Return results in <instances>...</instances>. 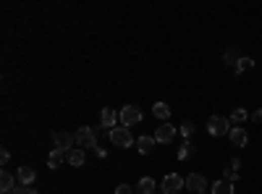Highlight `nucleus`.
<instances>
[{"mask_svg": "<svg viewBox=\"0 0 262 194\" xmlns=\"http://www.w3.org/2000/svg\"><path fill=\"white\" fill-rule=\"evenodd\" d=\"M11 194H37V191H34V189H26V186H24V189H13Z\"/></svg>", "mask_w": 262, "mask_h": 194, "instance_id": "bb28decb", "label": "nucleus"}, {"mask_svg": "<svg viewBox=\"0 0 262 194\" xmlns=\"http://www.w3.org/2000/svg\"><path fill=\"white\" fill-rule=\"evenodd\" d=\"M194 129H197V126H194V121H183V124H181V134H183V139H189L192 134H194Z\"/></svg>", "mask_w": 262, "mask_h": 194, "instance_id": "b1692460", "label": "nucleus"}, {"mask_svg": "<svg viewBox=\"0 0 262 194\" xmlns=\"http://www.w3.org/2000/svg\"><path fill=\"white\" fill-rule=\"evenodd\" d=\"M66 160L71 163V166H76V168H82L87 158H84V150H82V147H73V150H71V152L66 155Z\"/></svg>", "mask_w": 262, "mask_h": 194, "instance_id": "2eb2a0df", "label": "nucleus"}, {"mask_svg": "<svg viewBox=\"0 0 262 194\" xmlns=\"http://www.w3.org/2000/svg\"><path fill=\"white\" fill-rule=\"evenodd\" d=\"M194 152H197V150H194V144H192V142H183V144H181V150H178V158H181V160H189Z\"/></svg>", "mask_w": 262, "mask_h": 194, "instance_id": "4be33fe9", "label": "nucleus"}, {"mask_svg": "<svg viewBox=\"0 0 262 194\" xmlns=\"http://www.w3.org/2000/svg\"><path fill=\"white\" fill-rule=\"evenodd\" d=\"M66 160V152H60V150H53L50 155H48V166L50 168H60V163Z\"/></svg>", "mask_w": 262, "mask_h": 194, "instance_id": "6ab92c4d", "label": "nucleus"}, {"mask_svg": "<svg viewBox=\"0 0 262 194\" xmlns=\"http://www.w3.org/2000/svg\"><path fill=\"white\" fill-rule=\"evenodd\" d=\"M228 139H231V144H234V147H246L249 134H246V129H241V126H234V129H231V134H228Z\"/></svg>", "mask_w": 262, "mask_h": 194, "instance_id": "1a4fd4ad", "label": "nucleus"}, {"mask_svg": "<svg viewBox=\"0 0 262 194\" xmlns=\"http://www.w3.org/2000/svg\"><path fill=\"white\" fill-rule=\"evenodd\" d=\"M155 189H158V184H155V178H149V176L139 178V184H136V194H158Z\"/></svg>", "mask_w": 262, "mask_h": 194, "instance_id": "f8f14e48", "label": "nucleus"}, {"mask_svg": "<svg viewBox=\"0 0 262 194\" xmlns=\"http://www.w3.org/2000/svg\"><path fill=\"white\" fill-rule=\"evenodd\" d=\"M8 158H11V155H8V150H3V152H0V163H3V166L8 163Z\"/></svg>", "mask_w": 262, "mask_h": 194, "instance_id": "cd10ccee", "label": "nucleus"}, {"mask_svg": "<svg viewBox=\"0 0 262 194\" xmlns=\"http://www.w3.org/2000/svg\"><path fill=\"white\" fill-rule=\"evenodd\" d=\"M210 194H234V184L226 181V178H220V181L212 184V191Z\"/></svg>", "mask_w": 262, "mask_h": 194, "instance_id": "f3484780", "label": "nucleus"}, {"mask_svg": "<svg viewBox=\"0 0 262 194\" xmlns=\"http://www.w3.org/2000/svg\"><path fill=\"white\" fill-rule=\"evenodd\" d=\"M100 121H102V126L105 129H116V121H118V113L113 110V108H102V113H100Z\"/></svg>", "mask_w": 262, "mask_h": 194, "instance_id": "ddd939ff", "label": "nucleus"}, {"mask_svg": "<svg viewBox=\"0 0 262 194\" xmlns=\"http://www.w3.org/2000/svg\"><path fill=\"white\" fill-rule=\"evenodd\" d=\"M73 137H76V144H79L82 150H84V147L97 150V134H95V129H92V126H79V131H76Z\"/></svg>", "mask_w": 262, "mask_h": 194, "instance_id": "f03ea898", "label": "nucleus"}, {"mask_svg": "<svg viewBox=\"0 0 262 194\" xmlns=\"http://www.w3.org/2000/svg\"><path fill=\"white\" fill-rule=\"evenodd\" d=\"M252 68H254L252 58H239V63L234 66V73H244V71H252Z\"/></svg>", "mask_w": 262, "mask_h": 194, "instance_id": "aec40b11", "label": "nucleus"}, {"mask_svg": "<svg viewBox=\"0 0 262 194\" xmlns=\"http://www.w3.org/2000/svg\"><path fill=\"white\" fill-rule=\"evenodd\" d=\"M228 118H231V124H244V121H246V118H249V113H246L244 108H236V110H234V113H231Z\"/></svg>", "mask_w": 262, "mask_h": 194, "instance_id": "412c9836", "label": "nucleus"}, {"mask_svg": "<svg viewBox=\"0 0 262 194\" xmlns=\"http://www.w3.org/2000/svg\"><path fill=\"white\" fill-rule=\"evenodd\" d=\"M223 63L234 68V66L239 63V55H236V50H226V55H223Z\"/></svg>", "mask_w": 262, "mask_h": 194, "instance_id": "5701e85b", "label": "nucleus"}, {"mask_svg": "<svg viewBox=\"0 0 262 194\" xmlns=\"http://www.w3.org/2000/svg\"><path fill=\"white\" fill-rule=\"evenodd\" d=\"M207 131L212 134V137H226V134H231V118H226V115H210L207 118Z\"/></svg>", "mask_w": 262, "mask_h": 194, "instance_id": "f257e3e1", "label": "nucleus"}, {"mask_svg": "<svg viewBox=\"0 0 262 194\" xmlns=\"http://www.w3.org/2000/svg\"><path fill=\"white\" fill-rule=\"evenodd\" d=\"M160 194H163V191H160Z\"/></svg>", "mask_w": 262, "mask_h": 194, "instance_id": "c85d7f7f", "label": "nucleus"}, {"mask_svg": "<svg viewBox=\"0 0 262 194\" xmlns=\"http://www.w3.org/2000/svg\"><path fill=\"white\" fill-rule=\"evenodd\" d=\"M210 184H207V178L202 176V173H189L186 176V189L189 191H194V194H207L205 189H207Z\"/></svg>", "mask_w": 262, "mask_h": 194, "instance_id": "0eeeda50", "label": "nucleus"}, {"mask_svg": "<svg viewBox=\"0 0 262 194\" xmlns=\"http://www.w3.org/2000/svg\"><path fill=\"white\" fill-rule=\"evenodd\" d=\"M152 115H155L160 124H171V108H168L165 102H155V105H152Z\"/></svg>", "mask_w": 262, "mask_h": 194, "instance_id": "9b49d317", "label": "nucleus"}, {"mask_svg": "<svg viewBox=\"0 0 262 194\" xmlns=\"http://www.w3.org/2000/svg\"><path fill=\"white\" fill-rule=\"evenodd\" d=\"M181 189H186V181L178 173H168L163 178V194H178Z\"/></svg>", "mask_w": 262, "mask_h": 194, "instance_id": "423d86ee", "label": "nucleus"}, {"mask_svg": "<svg viewBox=\"0 0 262 194\" xmlns=\"http://www.w3.org/2000/svg\"><path fill=\"white\" fill-rule=\"evenodd\" d=\"M116 194H134V189H131L129 184H118V186H116Z\"/></svg>", "mask_w": 262, "mask_h": 194, "instance_id": "393cba45", "label": "nucleus"}, {"mask_svg": "<svg viewBox=\"0 0 262 194\" xmlns=\"http://www.w3.org/2000/svg\"><path fill=\"white\" fill-rule=\"evenodd\" d=\"M249 118H252V121H257V124H262V108H259V110H254Z\"/></svg>", "mask_w": 262, "mask_h": 194, "instance_id": "a878e982", "label": "nucleus"}, {"mask_svg": "<svg viewBox=\"0 0 262 194\" xmlns=\"http://www.w3.org/2000/svg\"><path fill=\"white\" fill-rule=\"evenodd\" d=\"M118 118H121V126H136V124H142V110L136 105H123Z\"/></svg>", "mask_w": 262, "mask_h": 194, "instance_id": "39448f33", "label": "nucleus"}, {"mask_svg": "<svg viewBox=\"0 0 262 194\" xmlns=\"http://www.w3.org/2000/svg\"><path fill=\"white\" fill-rule=\"evenodd\" d=\"M136 144H139V147H136V150H139L142 155H149L152 150H155V137H139V142H136Z\"/></svg>", "mask_w": 262, "mask_h": 194, "instance_id": "dca6fc26", "label": "nucleus"}, {"mask_svg": "<svg viewBox=\"0 0 262 194\" xmlns=\"http://www.w3.org/2000/svg\"><path fill=\"white\" fill-rule=\"evenodd\" d=\"M110 142H113L116 147H121V150L131 147V144H134V137H131L129 126H116V129L110 131Z\"/></svg>", "mask_w": 262, "mask_h": 194, "instance_id": "20e7f679", "label": "nucleus"}, {"mask_svg": "<svg viewBox=\"0 0 262 194\" xmlns=\"http://www.w3.org/2000/svg\"><path fill=\"white\" fill-rule=\"evenodd\" d=\"M239 171H241V160H239V158H231V160H228V166L223 168L226 181H231V184H234L236 178H239Z\"/></svg>", "mask_w": 262, "mask_h": 194, "instance_id": "9d476101", "label": "nucleus"}, {"mask_svg": "<svg viewBox=\"0 0 262 194\" xmlns=\"http://www.w3.org/2000/svg\"><path fill=\"white\" fill-rule=\"evenodd\" d=\"M37 178V171L32 168V166H21L19 168V181H21V186H29Z\"/></svg>", "mask_w": 262, "mask_h": 194, "instance_id": "4468645a", "label": "nucleus"}, {"mask_svg": "<svg viewBox=\"0 0 262 194\" xmlns=\"http://www.w3.org/2000/svg\"><path fill=\"white\" fill-rule=\"evenodd\" d=\"M0 191H3V194H11V191H13V176H11L8 171L0 173Z\"/></svg>", "mask_w": 262, "mask_h": 194, "instance_id": "a211bd4d", "label": "nucleus"}, {"mask_svg": "<svg viewBox=\"0 0 262 194\" xmlns=\"http://www.w3.org/2000/svg\"><path fill=\"white\" fill-rule=\"evenodd\" d=\"M173 137H176V126H171V124H160L155 131V142H160V144L173 142Z\"/></svg>", "mask_w": 262, "mask_h": 194, "instance_id": "6e6552de", "label": "nucleus"}, {"mask_svg": "<svg viewBox=\"0 0 262 194\" xmlns=\"http://www.w3.org/2000/svg\"><path fill=\"white\" fill-rule=\"evenodd\" d=\"M53 144H55V150L68 155L73 150V144H76V137L71 131H53Z\"/></svg>", "mask_w": 262, "mask_h": 194, "instance_id": "7ed1b4c3", "label": "nucleus"}]
</instances>
